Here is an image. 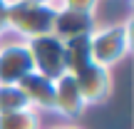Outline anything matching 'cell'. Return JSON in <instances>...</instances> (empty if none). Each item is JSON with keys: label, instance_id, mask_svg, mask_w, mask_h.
I'll return each mask as SVG.
<instances>
[{"label": "cell", "instance_id": "obj_5", "mask_svg": "<svg viewBox=\"0 0 134 129\" xmlns=\"http://www.w3.org/2000/svg\"><path fill=\"white\" fill-rule=\"evenodd\" d=\"M80 87V94L85 99V104H102V102L109 99L112 94V72L102 65H87L82 72L72 75Z\"/></svg>", "mask_w": 134, "mask_h": 129}, {"label": "cell", "instance_id": "obj_1", "mask_svg": "<svg viewBox=\"0 0 134 129\" xmlns=\"http://www.w3.org/2000/svg\"><path fill=\"white\" fill-rule=\"evenodd\" d=\"M90 52L92 62L112 70L117 62L132 52V20L102 25L90 32Z\"/></svg>", "mask_w": 134, "mask_h": 129}, {"label": "cell", "instance_id": "obj_9", "mask_svg": "<svg viewBox=\"0 0 134 129\" xmlns=\"http://www.w3.org/2000/svg\"><path fill=\"white\" fill-rule=\"evenodd\" d=\"M65 42V72L77 75L87 65H92V52H90V37H72L62 40Z\"/></svg>", "mask_w": 134, "mask_h": 129}, {"label": "cell", "instance_id": "obj_8", "mask_svg": "<svg viewBox=\"0 0 134 129\" xmlns=\"http://www.w3.org/2000/svg\"><path fill=\"white\" fill-rule=\"evenodd\" d=\"M97 27L94 15L90 13H77V10H55V27L52 35L60 40L72 37H90V32Z\"/></svg>", "mask_w": 134, "mask_h": 129}, {"label": "cell", "instance_id": "obj_15", "mask_svg": "<svg viewBox=\"0 0 134 129\" xmlns=\"http://www.w3.org/2000/svg\"><path fill=\"white\" fill-rule=\"evenodd\" d=\"M47 129H70V124H55V127H47Z\"/></svg>", "mask_w": 134, "mask_h": 129}, {"label": "cell", "instance_id": "obj_10", "mask_svg": "<svg viewBox=\"0 0 134 129\" xmlns=\"http://www.w3.org/2000/svg\"><path fill=\"white\" fill-rule=\"evenodd\" d=\"M23 109H32V107L25 99L20 85H0V117L13 114V112H23Z\"/></svg>", "mask_w": 134, "mask_h": 129}, {"label": "cell", "instance_id": "obj_4", "mask_svg": "<svg viewBox=\"0 0 134 129\" xmlns=\"http://www.w3.org/2000/svg\"><path fill=\"white\" fill-rule=\"evenodd\" d=\"M32 72V57L25 40L0 37V85H20Z\"/></svg>", "mask_w": 134, "mask_h": 129}, {"label": "cell", "instance_id": "obj_12", "mask_svg": "<svg viewBox=\"0 0 134 129\" xmlns=\"http://www.w3.org/2000/svg\"><path fill=\"white\" fill-rule=\"evenodd\" d=\"M99 0H55L50 8L52 10H77V13H90L94 15Z\"/></svg>", "mask_w": 134, "mask_h": 129}, {"label": "cell", "instance_id": "obj_6", "mask_svg": "<svg viewBox=\"0 0 134 129\" xmlns=\"http://www.w3.org/2000/svg\"><path fill=\"white\" fill-rule=\"evenodd\" d=\"M85 109H87V104L80 94V87H77L75 77L67 75V72L60 75L55 80V114L65 117V119H75Z\"/></svg>", "mask_w": 134, "mask_h": 129}, {"label": "cell", "instance_id": "obj_14", "mask_svg": "<svg viewBox=\"0 0 134 129\" xmlns=\"http://www.w3.org/2000/svg\"><path fill=\"white\" fill-rule=\"evenodd\" d=\"M27 3H42V5H52L55 0H27Z\"/></svg>", "mask_w": 134, "mask_h": 129}, {"label": "cell", "instance_id": "obj_3", "mask_svg": "<svg viewBox=\"0 0 134 129\" xmlns=\"http://www.w3.org/2000/svg\"><path fill=\"white\" fill-rule=\"evenodd\" d=\"M30 57H32V72L57 80L65 75V42L57 35H42V37L27 40Z\"/></svg>", "mask_w": 134, "mask_h": 129}, {"label": "cell", "instance_id": "obj_7", "mask_svg": "<svg viewBox=\"0 0 134 129\" xmlns=\"http://www.w3.org/2000/svg\"><path fill=\"white\" fill-rule=\"evenodd\" d=\"M20 89L35 112H55V80L30 72L20 82Z\"/></svg>", "mask_w": 134, "mask_h": 129}, {"label": "cell", "instance_id": "obj_11", "mask_svg": "<svg viewBox=\"0 0 134 129\" xmlns=\"http://www.w3.org/2000/svg\"><path fill=\"white\" fill-rule=\"evenodd\" d=\"M0 129H42L40 127V112L23 109V112H13V114H3Z\"/></svg>", "mask_w": 134, "mask_h": 129}, {"label": "cell", "instance_id": "obj_16", "mask_svg": "<svg viewBox=\"0 0 134 129\" xmlns=\"http://www.w3.org/2000/svg\"><path fill=\"white\" fill-rule=\"evenodd\" d=\"M70 129H80V127H75V124H70Z\"/></svg>", "mask_w": 134, "mask_h": 129}, {"label": "cell", "instance_id": "obj_13", "mask_svg": "<svg viewBox=\"0 0 134 129\" xmlns=\"http://www.w3.org/2000/svg\"><path fill=\"white\" fill-rule=\"evenodd\" d=\"M8 5L10 0H0V35L8 30Z\"/></svg>", "mask_w": 134, "mask_h": 129}, {"label": "cell", "instance_id": "obj_2", "mask_svg": "<svg viewBox=\"0 0 134 129\" xmlns=\"http://www.w3.org/2000/svg\"><path fill=\"white\" fill-rule=\"evenodd\" d=\"M55 27V10L42 3L27 0H10L8 5V30L20 40H35L50 35Z\"/></svg>", "mask_w": 134, "mask_h": 129}]
</instances>
